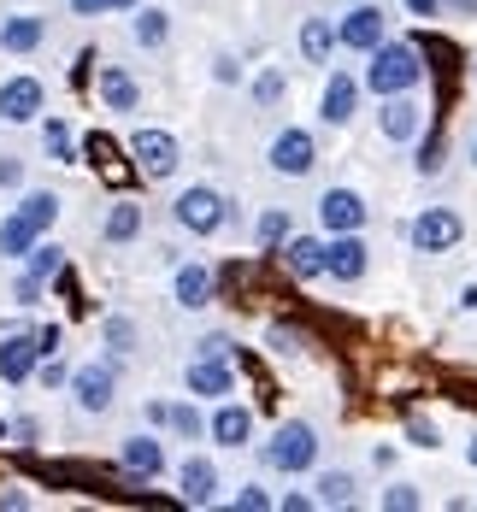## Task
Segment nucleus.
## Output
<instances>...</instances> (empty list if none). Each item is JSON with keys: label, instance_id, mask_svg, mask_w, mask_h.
<instances>
[{"label": "nucleus", "instance_id": "nucleus-1", "mask_svg": "<svg viewBox=\"0 0 477 512\" xmlns=\"http://www.w3.org/2000/svg\"><path fill=\"white\" fill-rule=\"evenodd\" d=\"M424 83V48L419 42H377V48L366 53V71H360V89L366 95H407V89H419Z\"/></svg>", "mask_w": 477, "mask_h": 512}, {"label": "nucleus", "instance_id": "nucleus-2", "mask_svg": "<svg viewBox=\"0 0 477 512\" xmlns=\"http://www.w3.org/2000/svg\"><path fill=\"white\" fill-rule=\"evenodd\" d=\"M318 430L307 418H283L271 436L260 442V465L265 471H277V477H301V471H313L318 465Z\"/></svg>", "mask_w": 477, "mask_h": 512}, {"label": "nucleus", "instance_id": "nucleus-3", "mask_svg": "<svg viewBox=\"0 0 477 512\" xmlns=\"http://www.w3.org/2000/svg\"><path fill=\"white\" fill-rule=\"evenodd\" d=\"M401 236L413 254H454L466 242V218H460V206H424L401 224Z\"/></svg>", "mask_w": 477, "mask_h": 512}, {"label": "nucleus", "instance_id": "nucleus-4", "mask_svg": "<svg viewBox=\"0 0 477 512\" xmlns=\"http://www.w3.org/2000/svg\"><path fill=\"white\" fill-rule=\"evenodd\" d=\"M171 218H177L183 236H218V230L230 224V195L212 189V183H189V189L171 201Z\"/></svg>", "mask_w": 477, "mask_h": 512}, {"label": "nucleus", "instance_id": "nucleus-5", "mask_svg": "<svg viewBox=\"0 0 477 512\" xmlns=\"http://www.w3.org/2000/svg\"><path fill=\"white\" fill-rule=\"evenodd\" d=\"M377 42H389V12L377 0H348V12L336 18V48L366 59Z\"/></svg>", "mask_w": 477, "mask_h": 512}, {"label": "nucleus", "instance_id": "nucleus-6", "mask_svg": "<svg viewBox=\"0 0 477 512\" xmlns=\"http://www.w3.org/2000/svg\"><path fill=\"white\" fill-rule=\"evenodd\" d=\"M65 389H71V401L89 412V418L112 412V401H118V359H83Z\"/></svg>", "mask_w": 477, "mask_h": 512}, {"label": "nucleus", "instance_id": "nucleus-7", "mask_svg": "<svg viewBox=\"0 0 477 512\" xmlns=\"http://www.w3.org/2000/svg\"><path fill=\"white\" fill-rule=\"evenodd\" d=\"M377 136L383 142H395V148H413L424 136V101L419 89H407V95H383L377 101Z\"/></svg>", "mask_w": 477, "mask_h": 512}, {"label": "nucleus", "instance_id": "nucleus-8", "mask_svg": "<svg viewBox=\"0 0 477 512\" xmlns=\"http://www.w3.org/2000/svg\"><path fill=\"white\" fill-rule=\"evenodd\" d=\"M265 165H271L277 177H313L318 136L313 130H301V124H283V130L271 136V148H265Z\"/></svg>", "mask_w": 477, "mask_h": 512}, {"label": "nucleus", "instance_id": "nucleus-9", "mask_svg": "<svg viewBox=\"0 0 477 512\" xmlns=\"http://www.w3.org/2000/svg\"><path fill=\"white\" fill-rule=\"evenodd\" d=\"M118 471H124L130 483H159V477L171 471V454H165L159 430H136V436H124V442H118Z\"/></svg>", "mask_w": 477, "mask_h": 512}, {"label": "nucleus", "instance_id": "nucleus-10", "mask_svg": "<svg viewBox=\"0 0 477 512\" xmlns=\"http://www.w3.org/2000/svg\"><path fill=\"white\" fill-rule=\"evenodd\" d=\"M130 159H136V171H142L148 183H165V177L183 165V142H177L171 130H136V136H130Z\"/></svg>", "mask_w": 477, "mask_h": 512}, {"label": "nucleus", "instance_id": "nucleus-11", "mask_svg": "<svg viewBox=\"0 0 477 512\" xmlns=\"http://www.w3.org/2000/svg\"><path fill=\"white\" fill-rule=\"evenodd\" d=\"M366 218H371V201L360 195V189H324L318 195V230L324 236H348V230H366Z\"/></svg>", "mask_w": 477, "mask_h": 512}, {"label": "nucleus", "instance_id": "nucleus-12", "mask_svg": "<svg viewBox=\"0 0 477 512\" xmlns=\"http://www.w3.org/2000/svg\"><path fill=\"white\" fill-rule=\"evenodd\" d=\"M183 389H189L195 401H224V395H236V359L230 354H195L189 371H183Z\"/></svg>", "mask_w": 477, "mask_h": 512}, {"label": "nucleus", "instance_id": "nucleus-13", "mask_svg": "<svg viewBox=\"0 0 477 512\" xmlns=\"http://www.w3.org/2000/svg\"><path fill=\"white\" fill-rule=\"evenodd\" d=\"M42 112H48V89H42V77L18 71V77L0 83V124H36Z\"/></svg>", "mask_w": 477, "mask_h": 512}, {"label": "nucleus", "instance_id": "nucleus-14", "mask_svg": "<svg viewBox=\"0 0 477 512\" xmlns=\"http://www.w3.org/2000/svg\"><path fill=\"white\" fill-rule=\"evenodd\" d=\"M366 271H371L366 230H348V236H324V277H330V283H360Z\"/></svg>", "mask_w": 477, "mask_h": 512}, {"label": "nucleus", "instance_id": "nucleus-15", "mask_svg": "<svg viewBox=\"0 0 477 512\" xmlns=\"http://www.w3.org/2000/svg\"><path fill=\"white\" fill-rule=\"evenodd\" d=\"M36 330L30 324H18V330H0V383H12V389H24L30 377H36Z\"/></svg>", "mask_w": 477, "mask_h": 512}, {"label": "nucleus", "instance_id": "nucleus-16", "mask_svg": "<svg viewBox=\"0 0 477 512\" xmlns=\"http://www.w3.org/2000/svg\"><path fill=\"white\" fill-rule=\"evenodd\" d=\"M212 295H218V271L212 265H201V259H177L171 265V301L183 312L212 307Z\"/></svg>", "mask_w": 477, "mask_h": 512}, {"label": "nucleus", "instance_id": "nucleus-17", "mask_svg": "<svg viewBox=\"0 0 477 512\" xmlns=\"http://www.w3.org/2000/svg\"><path fill=\"white\" fill-rule=\"evenodd\" d=\"M207 442H218V448H248L254 442V412L242 407V401H212L207 412Z\"/></svg>", "mask_w": 477, "mask_h": 512}, {"label": "nucleus", "instance_id": "nucleus-18", "mask_svg": "<svg viewBox=\"0 0 477 512\" xmlns=\"http://www.w3.org/2000/svg\"><path fill=\"white\" fill-rule=\"evenodd\" d=\"M354 112H360V77L330 71V77H324V95H318V118H324L330 130H342V124H354Z\"/></svg>", "mask_w": 477, "mask_h": 512}, {"label": "nucleus", "instance_id": "nucleus-19", "mask_svg": "<svg viewBox=\"0 0 477 512\" xmlns=\"http://www.w3.org/2000/svg\"><path fill=\"white\" fill-rule=\"evenodd\" d=\"M142 230H148V206L136 201V195H118V201L106 206V218H101V242L106 248H130Z\"/></svg>", "mask_w": 477, "mask_h": 512}, {"label": "nucleus", "instance_id": "nucleus-20", "mask_svg": "<svg viewBox=\"0 0 477 512\" xmlns=\"http://www.w3.org/2000/svg\"><path fill=\"white\" fill-rule=\"evenodd\" d=\"M177 501L183 507H212L218 501V465L207 454H189V460L177 465Z\"/></svg>", "mask_w": 477, "mask_h": 512}, {"label": "nucleus", "instance_id": "nucleus-21", "mask_svg": "<svg viewBox=\"0 0 477 512\" xmlns=\"http://www.w3.org/2000/svg\"><path fill=\"white\" fill-rule=\"evenodd\" d=\"M95 101H101V112H136V106H142V83H136V71H124V65H101V71H95Z\"/></svg>", "mask_w": 477, "mask_h": 512}, {"label": "nucleus", "instance_id": "nucleus-22", "mask_svg": "<svg viewBox=\"0 0 477 512\" xmlns=\"http://www.w3.org/2000/svg\"><path fill=\"white\" fill-rule=\"evenodd\" d=\"M42 42H48V18H36V12H12V18H0V53L30 59Z\"/></svg>", "mask_w": 477, "mask_h": 512}, {"label": "nucleus", "instance_id": "nucleus-23", "mask_svg": "<svg viewBox=\"0 0 477 512\" xmlns=\"http://www.w3.org/2000/svg\"><path fill=\"white\" fill-rule=\"evenodd\" d=\"M277 259H283V271L295 283H313V277H324V236H295L289 230V242L277 248Z\"/></svg>", "mask_w": 477, "mask_h": 512}, {"label": "nucleus", "instance_id": "nucleus-24", "mask_svg": "<svg viewBox=\"0 0 477 512\" xmlns=\"http://www.w3.org/2000/svg\"><path fill=\"white\" fill-rule=\"evenodd\" d=\"M295 48L307 65H330L336 59V18H301V30H295Z\"/></svg>", "mask_w": 477, "mask_h": 512}, {"label": "nucleus", "instance_id": "nucleus-25", "mask_svg": "<svg viewBox=\"0 0 477 512\" xmlns=\"http://www.w3.org/2000/svg\"><path fill=\"white\" fill-rule=\"evenodd\" d=\"M130 42H136L142 53H159L165 42H171V12H165V6H148V0H142V6L130 12Z\"/></svg>", "mask_w": 477, "mask_h": 512}, {"label": "nucleus", "instance_id": "nucleus-26", "mask_svg": "<svg viewBox=\"0 0 477 512\" xmlns=\"http://www.w3.org/2000/svg\"><path fill=\"white\" fill-rule=\"evenodd\" d=\"M313 501L318 507H354V501H360V477H354V471H318Z\"/></svg>", "mask_w": 477, "mask_h": 512}, {"label": "nucleus", "instance_id": "nucleus-27", "mask_svg": "<svg viewBox=\"0 0 477 512\" xmlns=\"http://www.w3.org/2000/svg\"><path fill=\"white\" fill-rule=\"evenodd\" d=\"M36 242H42V230H36V224H30L18 206H12V212L0 218V254H6V259H24Z\"/></svg>", "mask_w": 477, "mask_h": 512}, {"label": "nucleus", "instance_id": "nucleus-28", "mask_svg": "<svg viewBox=\"0 0 477 512\" xmlns=\"http://www.w3.org/2000/svg\"><path fill=\"white\" fill-rule=\"evenodd\" d=\"M165 430L177 442H201L207 436V412L195 407V401H165Z\"/></svg>", "mask_w": 477, "mask_h": 512}, {"label": "nucleus", "instance_id": "nucleus-29", "mask_svg": "<svg viewBox=\"0 0 477 512\" xmlns=\"http://www.w3.org/2000/svg\"><path fill=\"white\" fill-rule=\"evenodd\" d=\"M59 206H65V201H59L53 189H18V212H24V218L42 230V236H48L53 224H59Z\"/></svg>", "mask_w": 477, "mask_h": 512}, {"label": "nucleus", "instance_id": "nucleus-30", "mask_svg": "<svg viewBox=\"0 0 477 512\" xmlns=\"http://www.w3.org/2000/svg\"><path fill=\"white\" fill-rule=\"evenodd\" d=\"M289 230H295L289 212H283V206H265L260 218H254V248H260V254H277V248L289 242Z\"/></svg>", "mask_w": 477, "mask_h": 512}, {"label": "nucleus", "instance_id": "nucleus-31", "mask_svg": "<svg viewBox=\"0 0 477 512\" xmlns=\"http://www.w3.org/2000/svg\"><path fill=\"white\" fill-rule=\"evenodd\" d=\"M283 95H289V77H283L277 65H265L260 77L248 83V101L260 106V112H277V106H283Z\"/></svg>", "mask_w": 477, "mask_h": 512}, {"label": "nucleus", "instance_id": "nucleus-32", "mask_svg": "<svg viewBox=\"0 0 477 512\" xmlns=\"http://www.w3.org/2000/svg\"><path fill=\"white\" fill-rule=\"evenodd\" d=\"M42 148H48V159H59V165H77V136H71L65 118H48V112H42Z\"/></svg>", "mask_w": 477, "mask_h": 512}, {"label": "nucleus", "instance_id": "nucleus-33", "mask_svg": "<svg viewBox=\"0 0 477 512\" xmlns=\"http://www.w3.org/2000/svg\"><path fill=\"white\" fill-rule=\"evenodd\" d=\"M24 271H30V277H42V283H53V277L65 271V248H59V242H48V236H42V242H36V248L24 254Z\"/></svg>", "mask_w": 477, "mask_h": 512}, {"label": "nucleus", "instance_id": "nucleus-34", "mask_svg": "<svg viewBox=\"0 0 477 512\" xmlns=\"http://www.w3.org/2000/svg\"><path fill=\"white\" fill-rule=\"evenodd\" d=\"M101 342H106V354H112V359L130 354V348H136V318H124V312H106V318H101Z\"/></svg>", "mask_w": 477, "mask_h": 512}, {"label": "nucleus", "instance_id": "nucleus-35", "mask_svg": "<svg viewBox=\"0 0 477 512\" xmlns=\"http://www.w3.org/2000/svg\"><path fill=\"white\" fill-rule=\"evenodd\" d=\"M377 507H383V512H419V507H424V495L413 489V483H389V489L377 495Z\"/></svg>", "mask_w": 477, "mask_h": 512}, {"label": "nucleus", "instance_id": "nucleus-36", "mask_svg": "<svg viewBox=\"0 0 477 512\" xmlns=\"http://www.w3.org/2000/svg\"><path fill=\"white\" fill-rule=\"evenodd\" d=\"M230 507H236V512H271V507H277V495L260 489V483H242V489L230 495Z\"/></svg>", "mask_w": 477, "mask_h": 512}, {"label": "nucleus", "instance_id": "nucleus-37", "mask_svg": "<svg viewBox=\"0 0 477 512\" xmlns=\"http://www.w3.org/2000/svg\"><path fill=\"white\" fill-rule=\"evenodd\" d=\"M407 442H413V448H430V454H436V448H442V430H436L430 418H419V412H407Z\"/></svg>", "mask_w": 477, "mask_h": 512}, {"label": "nucleus", "instance_id": "nucleus-38", "mask_svg": "<svg viewBox=\"0 0 477 512\" xmlns=\"http://www.w3.org/2000/svg\"><path fill=\"white\" fill-rule=\"evenodd\" d=\"M42 295H48V283H42V277H30V271H18V277H12V301H18V307H42Z\"/></svg>", "mask_w": 477, "mask_h": 512}, {"label": "nucleus", "instance_id": "nucleus-39", "mask_svg": "<svg viewBox=\"0 0 477 512\" xmlns=\"http://www.w3.org/2000/svg\"><path fill=\"white\" fill-rule=\"evenodd\" d=\"M30 383H42V389H65V383H71V365H65L59 354H48L42 365H36V377H30Z\"/></svg>", "mask_w": 477, "mask_h": 512}, {"label": "nucleus", "instance_id": "nucleus-40", "mask_svg": "<svg viewBox=\"0 0 477 512\" xmlns=\"http://www.w3.org/2000/svg\"><path fill=\"white\" fill-rule=\"evenodd\" d=\"M142 0H71L77 18H106V12H136Z\"/></svg>", "mask_w": 477, "mask_h": 512}, {"label": "nucleus", "instance_id": "nucleus-41", "mask_svg": "<svg viewBox=\"0 0 477 512\" xmlns=\"http://www.w3.org/2000/svg\"><path fill=\"white\" fill-rule=\"evenodd\" d=\"M0 189H6V195H18V189H24V159H18V154H0Z\"/></svg>", "mask_w": 477, "mask_h": 512}, {"label": "nucleus", "instance_id": "nucleus-42", "mask_svg": "<svg viewBox=\"0 0 477 512\" xmlns=\"http://www.w3.org/2000/svg\"><path fill=\"white\" fill-rule=\"evenodd\" d=\"M413 148H419V177H436V171H442V142H436V136H430V142H413Z\"/></svg>", "mask_w": 477, "mask_h": 512}, {"label": "nucleus", "instance_id": "nucleus-43", "mask_svg": "<svg viewBox=\"0 0 477 512\" xmlns=\"http://www.w3.org/2000/svg\"><path fill=\"white\" fill-rule=\"evenodd\" d=\"M59 348H65V330H59V324H36V354L48 359V354H59Z\"/></svg>", "mask_w": 477, "mask_h": 512}, {"label": "nucleus", "instance_id": "nucleus-44", "mask_svg": "<svg viewBox=\"0 0 477 512\" xmlns=\"http://www.w3.org/2000/svg\"><path fill=\"white\" fill-rule=\"evenodd\" d=\"M212 77H218V83H242V65H236V53H218V59H212Z\"/></svg>", "mask_w": 477, "mask_h": 512}, {"label": "nucleus", "instance_id": "nucleus-45", "mask_svg": "<svg viewBox=\"0 0 477 512\" xmlns=\"http://www.w3.org/2000/svg\"><path fill=\"white\" fill-rule=\"evenodd\" d=\"M12 436H18V442H24V448H30V442H36V436H42V424H36V418H30V412H18V418H12Z\"/></svg>", "mask_w": 477, "mask_h": 512}, {"label": "nucleus", "instance_id": "nucleus-46", "mask_svg": "<svg viewBox=\"0 0 477 512\" xmlns=\"http://www.w3.org/2000/svg\"><path fill=\"white\" fill-rule=\"evenodd\" d=\"M313 495H277V512H313Z\"/></svg>", "mask_w": 477, "mask_h": 512}, {"label": "nucleus", "instance_id": "nucleus-47", "mask_svg": "<svg viewBox=\"0 0 477 512\" xmlns=\"http://www.w3.org/2000/svg\"><path fill=\"white\" fill-rule=\"evenodd\" d=\"M195 354H230V336H201Z\"/></svg>", "mask_w": 477, "mask_h": 512}, {"label": "nucleus", "instance_id": "nucleus-48", "mask_svg": "<svg viewBox=\"0 0 477 512\" xmlns=\"http://www.w3.org/2000/svg\"><path fill=\"white\" fill-rule=\"evenodd\" d=\"M401 6H407L413 18H436V12H442V0H401Z\"/></svg>", "mask_w": 477, "mask_h": 512}, {"label": "nucleus", "instance_id": "nucleus-49", "mask_svg": "<svg viewBox=\"0 0 477 512\" xmlns=\"http://www.w3.org/2000/svg\"><path fill=\"white\" fill-rule=\"evenodd\" d=\"M442 12H454V18H477V0H442Z\"/></svg>", "mask_w": 477, "mask_h": 512}, {"label": "nucleus", "instance_id": "nucleus-50", "mask_svg": "<svg viewBox=\"0 0 477 512\" xmlns=\"http://www.w3.org/2000/svg\"><path fill=\"white\" fill-rule=\"evenodd\" d=\"M142 418H148L154 430H165V401H148V407H142Z\"/></svg>", "mask_w": 477, "mask_h": 512}, {"label": "nucleus", "instance_id": "nucleus-51", "mask_svg": "<svg viewBox=\"0 0 477 512\" xmlns=\"http://www.w3.org/2000/svg\"><path fill=\"white\" fill-rule=\"evenodd\" d=\"M460 312H477V283H466V289H460Z\"/></svg>", "mask_w": 477, "mask_h": 512}, {"label": "nucleus", "instance_id": "nucleus-52", "mask_svg": "<svg viewBox=\"0 0 477 512\" xmlns=\"http://www.w3.org/2000/svg\"><path fill=\"white\" fill-rule=\"evenodd\" d=\"M466 465H472V471H477V436H472V442H466Z\"/></svg>", "mask_w": 477, "mask_h": 512}, {"label": "nucleus", "instance_id": "nucleus-53", "mask_svg": "<svg viewBox=\"0 0 477 512\" xmlns=\"http://www.w3.org/2000/svg\"><path fill=\"white\" fill-rule=\"evenodd\" d=\"M466 159H472V165H477V136H472V142H466Z\"/></svg>", "mask_w": 477, "mask_h": 512}, {"label": "nucleus", "instance_id": "nucleus-54", "mask_svg": "<svg viewBox=\"0 0 477 512\" xmlns=\"http://www.w3.org/2000/svg\"><path fill=\"white\" fill-rule=\"evenodd\" d=\"M6 436H12V418H6V424H0V442H6Z\"/></svg>", "mask_w": 477, "mask_h": 512}, {"label": "nucleus", "instance_id": "nucleus-55", "mask_svg": "<svg viewBox=\"0 0 477 512\" xmlns=\"http://www.w3.org/2000/svg\"><path fill=\"white\" fill-rule=\"evenodd\" d=\"M472 83H477V59H472Z\"/></svg>", "mask_w": 477, "mask_h": 512}]
</instances>
